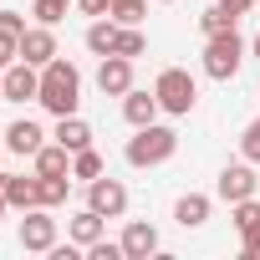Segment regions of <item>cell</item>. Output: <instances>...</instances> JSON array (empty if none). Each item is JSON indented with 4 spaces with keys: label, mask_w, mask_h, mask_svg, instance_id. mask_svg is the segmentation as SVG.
Wrapping results in <instances>:
<instances>
[{
    "label": "cell",
    "mask_w": 260,
    "mask_h": 260,
    "mask_svg": "<svg viewBox=\"0 0 260 260\" xmlns=\"http://www.w3.org/2000/svg\"><path fill=\"white\" fill-rule=\"evenodd\" d=\"M41 143H46V133H41V122H31V117H16V122L6 127V148L21 153V158H36Z\"/></svg>",
    "instance_id": "obj_12"
},
{
    "label": "cell",
    "mask_w": 260,
    "mask_h": 260,
    "mask_svg": "<svg viewBox=\"0 0 260 260\" xmlns=\"http://www.w3.org/2000/svg\"><path fill=\"white\" fill-rule=\"evenodd\" d=\"M219 6H224V11H230V16H235V21H240V16H245V11H250V6H255V0H219Z\"/></svg>",
    "instance_id": "obj_33"
},
{
    "label": "cell",
    "mask_w": 260,
    "mask_h": 260,
    "mask_svg": "<svg viewBox=\"0 0 260 260\" xmlns=\"http://www.w3.org/2000/svg\"><path fill=\"white\" fill-rule=\"evenodd\" d=\"M82 41H87V51H92V56H112V46H117V21H112V16H97V21L87 26V36H82Z\"/></svg>",
    "instance_id": "obj_18"
},
{
    "label": "cell",
    "mask_w": 260,
    "mask_h": 260,
    "mask_svg": "<svg viewBox=\"0 0 260 260\" xmlns=\"http://www.w3.org/2000/svg\"><path fill=\"white\" fill-rule=\"evenodd\" d=\"M0 77H6V102H36V92H41V67L11 61Z\"/></svg>",
    "instance_id": "obj_9"
},
{
    "label": "cell",
    "mask_w": 260,
    "mask_h": 260,
    "mask_svg": "<svg viewBox=\"0 0 260 260\" xmlns=\"http://www.w3.org/2000/svg\"><path fill=\"white\" fill-rule=\"evenodd\" d=\"M87 204H92L102 219H122V214H127V184L102 174V179H92V184H87Z\"/></svg>",
    "instance_id": "obj_7"
},
{
    "label": "cell",
    "mask_w": 260,
    "mask_h": 260,
    "mask_svg": "<svg viewBox=\"0 0 260 260\" xmlns=\"http://www.w3.org/2000/svg\"><path fill=\"white\" fill-rule=\"evenodd\" d=\"M209 214H214V199H209V194H179V204H174V219H179L184 230H204Z\"/></svg>",
    "instance_id": "obj_15"
},
{
    "label": "cell",
    "mask_w": 260,
    "mask_h": 260,
    "mask_svg": "<svg viewBox=\"0 0 260 260\" xmlns=\"http://www.w3.org/2000/svg\"><path fill=\"white\" fill-rule=\"evenodd\" d=\"M158 112H164V107H158V92H138V87H133V92L122 97V117L133 122V127H148V122H158Z\"/></svg>",
    "instance_id": "obj_16"
},
{
    "label": "cell",
    "mask_w": 260,
    "mask_h": 260,
    "mask_svg": "<svg viewBox=\"0 0 260 260\" xmlns=\"http://www.w3.org/2000/svg\"><path fill=\"white\" fill-rule=\"evenodd\" d=\"M240 240H245V260H260V224H255V230H245Z\"/></svg>",
    "instance_id": "obj_31"
},
{
    "label": "cell",
    "mask_w": 260,
    "mask_h": 260,
    "mask_svg": "<svg viewBox=\"0 0 260 260\" xmlns=\"http://www.w3.org/2000/svg\"><path fill=\"white\" fill-rule=\"evenodd\" d=\"M240 158H250V164H260V117L240 133Z\"/></svg>",
    "instance_id": "obj_27"
},
{
    "label": "cell",
    "mask_w": 260,
    "mask_h": 260,
    "mask_svg": "<svg viewBox=\"0 0 260 260\" xmlns=\"http://www.w3.org/2000/svg\"><path fill=\"white\" fill-rule=\"evenodd\" d=\"M240 61H245V41H240V31H219V36L204 41V77H214V82H235V77H240Z\"/></svg>",
    "instance_id": "obj_4"
},
{
    "label": "cell",
    "mask_w": 260,
    "mask_h": 260,
    "mask_svg": "<svg viewBox=\"0 0 260 260\" xmlns=\"http://www.w3.org/2000/svg\"><path fill=\"white\" fill-rule=\"evenodd\" d=\"M67 194H72V174H36V204L61 209Z\"/></svg>",
    "instance_id": "obj_17"
},
{
    "label": "cell",
    "mask_w": 260,
    "mask_h": 260,
    "mask_svg": "<svg viewBox=\"0 0 260 260\" xmlns=\"http://www.w3.org/2000/svg\"><path fill=\"white\" fill-rule=\"evenodd\" d=\"M67 6H72V0H36L31 16H36V26H61L67 21Z\"/></svg>",
    "instance_id": "obj_25"
},
{
    "label": "cell",
    "mask_w": 260,
    "mask_h": 260,
    "mask_svg": "<svg viewBox=\"0 0 260 260\" xmlns=\"http://www.w3.org/2000/svg\"><path fill=\"white\" fill-rule=\"evenodd\" d=\"M11 61H21V36H11V31H0V72H6Z\"/></svg>",
    "instance_id": "obj_29"
},
{
    "label": "cell",
    "mask_w": 260,
    "mask_h": 260,
    "mask_svg": "<svg viewBox=\"0 0 260 260\" xmlns=\"http://www.w3.org/2000/svg\"><path fill=\"white\" fill-rule=\"evenodd\" d=\"M61 51H56V26H31L26 36H21V61H31V67H46V61H56Z\"/></svg>",
    "instance_id": "obj_10"
},
{
    "label": "cell",
    "mask_w": 260,
    "mask_h": 260,
    "mask_svg": "<svg viewBox=\"0 0 260 260\" xmlns=\"http://www.w3.org/2000/svg\"><path fill=\"white\" fill-rule=\"evenodd\" d=\"M230 224H235L240 235H245V230H255V224H260V204H255V199H240V204H230Z\"/></svg>",
    "instance_id": "obj_26"
},
{
    "label": "cell",
    "mask_w": 260,
    "mask_h": 260,
    "mask_svg": "<svg viewBox=\"0 0 260 260\" xmlns=\"http://www.w3.org/2000/svg\"><path fill=\"white\" fill-rule=\"evenodd\" d=\"M158 230L148 224V219H127V230H122V255L127 260H148V255H158Z\"/></svg>",
    "instance_id": "obj_11"
},
{
    "label": "cell",
    "mask_w": 260,
    "mask_h": 260,
    "mask_svg": "<svg viewBox=\"0 0 260 260\" xmlns=\"http://www.w3.org/2000/svg\"><path fill=\"white\" fill-rule=\"evenodd\" d=\"M164 6H169V0H164Z\"/></svg>",
    "instance_id": "obj_38"
},
{
    "label": "cell",
    "mask_w": 260,
    "mask_h": 260,
    "mask_svg": "<svg viewBox=\"0 0 260 260\" xmlns=\"http://www.w3.org/2000/svg\"><path fill=\"white\" fill-rule=\"evenodd\" d=\"M87 260H127V255H122V240H107L102 235L97 245H87Z\"/></svg>",
    "instance_id": "obj_28"
},
{
    "label": "cell",
    "mask_w": 260,
    "mask_h": 260,
    "mask_svg": "<svg viewBox=\"0 0 260 260\" xmlns=\"http://www.w3.org/2000/svg\"><path fill=\"white\" fill-rule=\"evenodd\" d=\"M97 92L102 97H127V92H133V61H127V56H102L97 61Z\"/></svg>",
    "instance_id": "obj_8"
},
{
    "label": "cell",
    "mask_w": 260,
    "mask_h": 260,
    "mask_svg": "<svg viewBox=\"0 0 260 260\" xmlns=\"http://www.w3.org/2000/svg\"><path fill=\"white\" fill-rule=\"evenodd\" d=\"M107 169H102V153L97 148H82V153H72V179H82V184H92V179H102Z\"/></svg>",
    "instance_id": "obj_21"
},
{
    "label": "cell",
    "mask_w": 260,
    "mask_h": 260,
    "mask_svg": "<svg viewBox=\"0 0 260 260\" xmlns=\"http://www.w3.org/2000/svg\"><path fill=\"white\" fill-rule=\"evenodd\" d=\"M255 189H260V179H255V164H250V158H240V164H224V169H219V184H214V194H219L224 204L255 199Z\"/></svg>",
    "instance_id": "obj_5"
},
{
    "label": "cell",
    "mask_w": 260,
    "mask_h": 260,
    "mask_svg": "<svg viewBox=\"0 0 260 260\" xmlns=\"http://www.w3.org/2000/svg\"><path fill=\"white\" fill-rule=\"evenodd\" d=\"M153 92H158V107H164L169 117H189V112L199 107V82H194L184 67H164L158 82H153Z\"/></svg>",
    "instance_id": "obj_3"
},
{
    "label": "cell",
    "mask_w": 260,
    "mask_h": 260,
    "mask_svg": "<svg viewBox=\"0 0 260 260\" xmlns=\"http://www.w3.org/2000/svg\"><path fill=\"white\" fill-rule=\"evenodd\" d=\"M77 6H82V16H92V21H97V16H107V11H112V0H77Z\"/></svg>",
    "instance_id": "obj_32"
},
{
    "label": "cell",
    "mask_w": 260,
    "mask_h": 260,
    "mask_svg": "<svg viewBox=\"0 0 260 260\" xmlns=\"http://www.w3.org/2000/svg\"><path fill=\"white\" fill-rule=\"evenodd\" d=\"M102 235H107V219H102L92 204H87V209H77V214L67 219V240H72V245H82V250H87V245H97Z\"/></svg>",
    "instance_id": "obj_13"
},
{
    "label": "cell",
    "mask_w": 260,
    "mask_h": 260,
    "mask_svg": "<svg viewBox=\"0 0 260 260\" xmlns=\"http://www.w3.org/2000/svg\"><path fill=\"white\" fill-rule=\"evenodd\" d=\"M0 102H6V77H0Z\"/></svg>",
    "instance_id": "obj_36"
},
{
    "label": "cell",
    "mask_w": 260,
    "mask_h": 260,
    "mask_svg": "<svg viewBox=\"0 0 260 260\" xmlns=\"http://www.w3.org/2000/svg\"><path fill=\"white\" fill-rule=\"evenodd\" d=\"M117 26H143V16H148V0H112V11H107Z\"/></svg>",
    "instance_id": "obj_23"
},
{
    "label": "cell",
    "mask_w": 260,
    "mask_h": 260,
    "mask_svg": "<svg viewBox=\"0 0 260 260\" xmlns=\"http://www.w3.org/2000/svg\"><path fill=\"white\" fill-rule=\"evenodd\" d=\"M36 102H41L51 117H72V112L82 107V72H77L67 56L46 61V67H41V92H36Z\"/></svg>",
    "instance_id": "obj_1"
},
{
    "label": "cell",
    "mask_w": 260,
    "mask_h": 260,
    "mask_svg": "<svg viewBox=\"0 0 260 260\" xmlns=\"http://www.w3.org/2000/svg\"><path fill=\"white\" fill-rule=\"evenodd\" d=\"M250 51H255V61H260V36H255V41H250Z\"/></svg>",
    "instance_id": "obj_35"
},
{
    "label": "cell",
    "mask_w": 260,
    "mask_h": 260,
    "mask_svg": "<svg viewBox=\"0 0 260 260\" xmlns=\"http://www.w3.org/2000/svg\"><path fill=\"white\" fill-rule=\"evenodd\" d=\"M6 199L11 209H36V174H6Z\"/></svg>",
    "instance_id": "obj_20"
},
{
    "label": "cell",
    "mask_w": 260,
    "mask_h": 260,
    "mask_svg": "<svg viewBox=\"0 0 260 260\" xmlns=\"http://www.w3.org/2000/svg\"><path fill=\"white\" fill-rule=\"evenodd\" d=\"M31 164H36V174H72V148H61V143H41V153H36Z\"/></svg>",
    "instance_id": "obj_19"
},
{
    "label": "cell",
    "mask_w": 260,
    "mask_h": 260,
    "mask_svg": "<svg viewBox=\"0 0 260 260\" xmlns=\"http://www.w3.org/2000/svg\"><path fill=\"white\" fill-rule=\"evenodd\" d=\"M6 209H11V199H6V174H0V219H6Z\"/></svg>",
    "instance_id": "obj_34"
},
{
    "label": "cell",
    "mask_w": 260,
    "mask_h": 260,
    "mask_svg": "<svg viewBox=\"0 0 260 260\" xmlns=\"http://www.w3.org/2000/svg\"><path fill=\"white\" fill-rule=\"evenodd\" d=\"M51 245H56V219H51V209H46V204L26 209V219H21V250L51 255Z\"/></svg>",
    "instance_id": "obj_6"
},
{
    "label": "cell",
    "mask_w": 260,
    "mask_h": 260,
    "mask_svg": "<svg viewBox=\"0 0 260 260\" xmlns=\"http://www.w3.org/2000/svg\"><path fill=\"white\" fill-rule=\"evenodd\" d=\"M199 31H204V36H219V31H235V16H230V11L219 6V0H214V6H209V11L199 16Z\"/></svg>",
    "instance_id": "obj_24"
},
{
    "label": "cell",
    "mask_w": 260,
    "mask_h": 260,
    "mask_svg": "<svg viewBox=\"0 0 260 260\" xmlns=\"http://www.w3.org/2000/svg\"><path fill=\"white\" fill-rule=\"evenodd\" d=\"M174 153H179V133L164 127V122L133 127V138H127V148H122V158L133 164V169H158V164H169Z\"/></svg>",
    "instance_id": "obj_2"
},
{
    "label": "cell",
    "mask_w": 260,
    "mask_h": 260,
    "mask_svg": "<svg viewBox=\"0 0 260 260\" xmlns=\"http://www.w3.org/2000/svg\"><path fill=\"white\" fill-rule=\"evenodd\" d=\"M117 56H127V61H138L143 51H148V36L138 31V26H117V46H112Z\"/></svg>",
    "instance_id": "obj_22"
},
{
    "label": "cell",
    "mask_w": 260,
    "mask_h": 260,
    "mask_svg": "<svg viewBox=\"0 0 260 260\" xmlns=\"http://www.w3.org/2000/svg\"><path fill=\"white\" fill-rule=\"evenodd\" d=\"M255 6H260V0H255Z\"/></svg>",
    "instance_id": "obj_37"
},
{
    "label": "cell",
    "mask_w": 260,
    "mask_h": 260,
    "mask_svg": "<svg viewBox=\"0 0 260 260\" xmlns=\"http://www.w3.org/2000/svg\"><path fill=\"white\" fill-rule=\"evenodd\" d=\"M61 148H72V153H82V148H92V122L82 117V112H72V117H56V133H51Z\"/></svg>",
    "instance_id": "obj_14"
},
{
    "label": "cell",
    "mask_w": 260,
    "mask_h": 260,
    "mask_svg": "<svg viewBox=\"0 0 260 260\" xmlns=\"http://www.w3.org/2000/svg\"><path fill=\"white\" fill-rule=\"evenodd\" d=\"M0 31H11V36H26L31 26H26V16H21V11H0Z\"/></svg>",
    "instance_id": "obj_30"
}]
</instances>
